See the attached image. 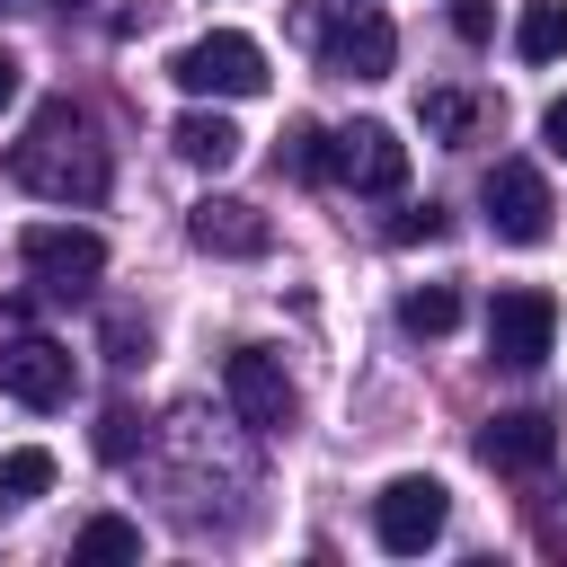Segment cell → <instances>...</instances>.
<instances>
[{
	"mask_svg": "<svg viewBox=\"0 0 567 567\" xmlns=\"http://www.w3.org/2000/svg\"><path fill=\"white\" fill-rule=\"evenodd\" d=\"M168 71H177V89H195V97H257V89H266V53H257V35H239V27L195 35Z\"/></svg>",
	"mask_w": 567,
	"mask_h": 567,
	"instance_id": "obj_3",
	"label": "cell"
},
{
	"mask_svg": "<svg viewBox=\"0 0 567 567\" xmlns=\"http://www.w3.org/2000/svg\"><path fill=\"white\" fill-rule=\"evenodd\" d=\"M478 204H487V230H496L505 248H540V239H549V213H558L532 159H496L487 186H478Z\"/></svg>",
	"mask_w": 567,
	"mask_h": 567,
	"instance_id": "obj_4",
	"label": "cell"
},
{
	"mask_svg": "<svg viewBox=\"0 0 567 567\" xmlns=\"http://www.w3.org/2000/svg\"><path fill=\"white\" fill-rule=\"evenodd\" d=\"M186 239H195L204 257H266V248H275V221H266L257 204H239V195H204V204L186 213Z\"/></svg>",
	"mask_w": 567,
	"mask_h": 567,
	"instance_id": "obj_11",
	"label": "cell"
},
{
	"mask_svg": "<svg viewBox=\"0 0 567 567\" xmlns=\"http://www.w3.org/2000/svg\"><path fill=\"white\" fill-rule=\"evenodd\" d=\"M18 257H27V275L44 284V292H89L97 275H106V239L97 230H80V221H35L27 239H18Z\"/></svg>",
	"mask_w": 567,
	"mask_h": 567,
	"instance_id": "obj_5",
	"label": "cell"
},
{
	"mask_svg": "<svg viewBox=\"0 0 567 567\" xmlns=\"http://www.w3.org/2000/svg\"><path fill=\"white\" fill-rule=\"evenodd\" d=\"M425 124H434V133H452V142H470V133H478V106L443 89V97H425Z\"/></svg>",
	"mask_w": 567,
	"mask_h": 567,
	"instance_id": "obj_19",
	"label": "cell"
},
{
	"mask_svg": "<svg viewBox=\"0 0 567 567\" xmlns=\"http://www.w3.org/2000/svg\"><path fill=\"white\" fill-rule=\"evenodd\" d=\"M540 151H549V159H567V97H549V106H540Z\"/></svg>",
	"mask_w": 567,
	"mask_h": 567,
	"instance_id": "obj_22",
	"label": "cell"
},
{
	"mask_svg": "<svg viewBox=\"0 0 567 567\" xmlns=\"http://www.w3.org/2000/svg\"><path fill=\"white\" fill-rule=\"evenodd\" d=\"M142 354H151V328H142L133 310H115V319H106V363H142Z\"/></svg>",
	"mask_w": 567,
	"mask_h": 567,
	"instance_id": "obj_20",
	"label": "cell"
},
{
	"mask_svg": "<svg viewBox=\"0 0 567 567\" xmlns=\"http://www.w3.org/2000/svg\"><path fill=\"white\" fill-rule=\"evenodd\" d=\"M390 239H443V213H434V204H425V213H399Z\"/></svg>",
	"mask_w": 567,
	"mask_h": 567,
	"instance_id": "obj_23",
	"label": "cell"
},
{
	"mask_svg": "<svg viewBox=\"0 0 567 567\" xmlns=\"http://www.w3.org/2000/svg\"><path fill=\"white\" fill-rule=\"evenodd\" d=\"M44 487H53V452H44V443L0 452V505H27V496H44Z\"/></svg>",
	"mask_w": 567,
	"mask_h": 567,
	"instance_id": "obj_17",
	"label": "cell"
},
{
	"mask_svg": "<svg viewBox=\"0 0 567 567\" xmlns=\"http://www.w3.org/2000/svg\"><path fill=\"white\" fill-rule=\"evenodd\" d=\"M71 558H80V567H124V558H142V523H124V514H89L80 540H71Z\"/></svg>",
	"mask_w": 567,
	"mask_h": 567,
	"instance_id": "obj_14",
	"label": "cell"
},
{
	"mask_svg": "<svg viewBox=\"0 0 567 567\" xmlns=\"http://www.w3.org/2000/svg\"><path fill=\"white\" fill-rule=\"evenodd\" d=\"M221 390H230L239 425H257V434H284V425H292V381H284V363H275L266 346H239V354L221 363Z\"/></svg>",
	"mask_w": 567,
	"mask_h": 567,
	"instance_id": "obj_8",
	"label": "cell"
},
{
	"mask_svg": "<svg viewBox=\"0 0 567 567\" xmlns=\"http://www.w3.org/2000/svg\"><path fill=\"white\" fill-rule=\"evenodd\" d=\"M337 151H328V177H346V186H363V195H399L408 186V142L390 133V124H346V133H328Z\"/></svg>",
	"mask_w": 567,
	"mask_h": 567,
	"instance_id": "obj_7",
	"label": "cell"
},
{
	"mask_svg": "<svg viewBox=\"0 0 567 567\" xmlns=\"http://www.w3.org/2000/svg\"><path fill=\"white\" fill-rule=\"evenodd\" d=\"M514 53H523V62H558V53H567V0H523Z\"/></svg>",
	"mask_w": 567,
	"mask_h": 567,
	"instance_id": "obj_15",
	"label": "cell"
},
{
	"mask_svg": "<svg viewBox=\"0 0 567 567\" xmlns=\"http://www.w3.org/2000/svg\"><path fill=\"white\" fill-rule=\"evenodd\" d=\"M390 62H399V35H390L381 9H363V18H346V27L328 35V71H337V80H381Z\"/></svg>",
	"mask_w": 567,
	"mask_h": 567,
	"instance_id": "obj_12",
	"label": "cell"
},
{
	"mask_svg": "<svg viewBox=\"0 0 567 567\" xmlns=\"http://www.w3.org/2000/svg\"><path fill=\"white\" fill-rule=\"evenodd\" d=\"M399 328H408V337H452V328H461V292H452V284H416V292L399 301Z\"/></svg>",
	"mask_w": 567,
	"mask_h": 567,
	"instance_id": "obj_16",
	"label": "cell"
},
{
	"mask_svg": "<svg viewBox=\"0 0 567 567\" xmlns=\"http://www.w3.org/2000/svg\"><path fill=\"white\" fill-rule=\"evenodd\" d=\"M549 337H558V301H549V292L514 284V292H496V301H487V354H496V363L532 372V363L549 354Z\"/></svg>",
	"mask_w": 567,
	"mask_h": 567,
	"instance_id": "obj_6",
	"label": "cell"
},
{
	"mask_svg": "<svg viewBox=\"0 0 567 567\" xmlns=\"http://www.w3.org/2000/svg\"><path fill=\"white\" fill-rule=\"evenodd\" d=\"M9 177L35 186L44 204H97L106 195V151H97V133H89V115L71 97H44L27 142L9 151Z\"/></svg>",
	"mask_w": 567,
	"mask_h": 567,
	"instance_id": "obj_1",
	"label": "cell"
},
{
	"mask_svg": "<svg viewBox=\"0 0 567 567\" xmlns=\"http://www.w3.org/2000/svg\"><path fill=\"white\" fill-rule=\"evenodd\" d=\"M452 27H461L470 44H487V27H496V18H487V0H452Z\"/></svg>",
	"mask_w": 567,
	"mask_h": 567,
	"instance_id": "obj_24",
	"label": "cell"
},
{
	"mask_svg": "<svg viewBox=\"0 0 567 567\" xmlns=\"http://www.w3.org/2000/svg\"><path fill=\"white\" fill-rule=\"evenodd\" d=\"M478 461H487V470H505V478H532V470H549V461H558V425H549L540 408H505V416H487V425H478Z\"/></svg>",
	"mask_w": 567,
	"mask_h": 567,
	"instance_id": "obj_9",
	"label": "cell"
},
{
	"mask_svg": "<svg viewBox=\"0 0 567 567\" xmlns=\"http://www.w3.org/2000/svg\"><path fill=\"white\" fill-rule=\"evenodd\" d=\"M168 142H177V159H195V168H230V159H239V124H230V115H204V106L177 115Z\"/></svg>",
	"mask_w": 567,
	"mask_h": 567,
	"instance_id": "obj_13",
	"label": "cell"
},
{
	"mask_svg": "<svg viewBox=\"0 0 567 567\" xmlns=\"http://www.w3.org/2000/svg\"><path fill=\"white\" fill-rule=\"evenodd\" d=\"M284 168H292V177H310V186L328 177V133H319L310 115H292V124H284Z\"/></svg>",
	"mask_w": 567,
	"mask_h": 567,
	"instance_id": "obj_18",
	"label": "cell"
},
{
	"mask_svg": "<svg viewBox=\"0 0 567 567\" xmlns=\"http://www.w3.org/2000/svg\"><path fill=\"white\" fill-rule=\"evenodd\" d=\"M9 97H18V62L0 53V106H9Z\"/></svg>",
	"mask_w": 567,
	"mask_h": 567,
	"instance_id": "obj_25",
	"label": "cell"
},
{
	"mask_svg": "<svg viewBox=\"0 0 567 567\" xmlns=\"http://www.w3.org/2000/svg\"><path fill=\"white\" fill-rule=\"evenodd\" d=\"M0 390H9L18 408H62V399H71V346H53V337H9V346H0Z\"/></svg>",
	"mask_w": 567,
	"mask_h": 567,
	"instance_id": "obj_10",
	"label": "cell"
},
{
	"mask_svg": "<svg viewBox=\"0 0 567 567\" xmlns=\"http://www.w3.org/2000/svg\"><path fill=\"white\" fill-rule=\"evenodd\" d=\"M0 9H9V0H0Z\"/></svg>",
	"mask_w": 567,
	"mask_h": 567,
	"instance_id": "obj_26",
	"label": "cell"
},
{
	"mask_svg": "<svg viewBox=\"0 0 567 567\" xmlns=\"http://www.w3.org/2000/svg\"><path fill=\"white\" fill-rule=\"evenodd\" d=\"M133 443H142V416H133V408H106V416H97V452H106V461H133Z\"/></svg>",
	"mask_w": 567,
	"mask_h": 567,
	"instance_id": "obj_21",
	"label": "cell"
},
{
	"mask_svg": "<svg viewBox=\"0 0 567 567\" xmlns=\"http://www.w3.org/2000/svg\"><path fill=\"white\" fill-rule=\"evenodd\" d=\"M443 523H452V487H443V478H425V470H408V478H390V487L372 496V540H381L390 558L434 549V540H443Z\"/></svg>",
	"mask_w": 567,
	"mask_h": 567,
	"instance_id": "obj_2",
	"label": "cell"
}]
</instances>
